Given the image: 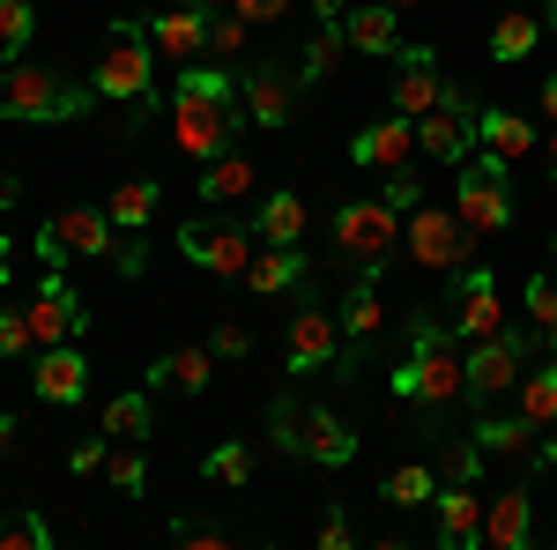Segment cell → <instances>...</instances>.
I'll return each instance as SVG.
<instances>
[{
	"mask_svg": "<svg viewBox=\"0 0 557 550\" xmlns=\"http://www.w3.org/2000/svg\"><path fill=\"white\" fill-rule=\"evenodd\" d=\"M386 8H424V0H386Z\"/></svg>",
	"mask_w": 557,
	"mask_h": 550,
	"instance_id": "cell-60",
	"label": "cell"
},
{
	"mask_svg": "<svg viewBox=\"0 0 557 550\" xmlns=\"http://www.w3.org/2000/svg\"><path fill=\"white\" fill-rule=\"evenodd\" d=\"M469 439L491 454V462H498V454H506V462H520V454H528V439H535V424L520 417V410L506 417V410L491 402V410H475V431H469Z\"/></svg>",
	"mask_w": 557,
	"mask_h": 550,
	"instance_id": "cell-26",
	"label": "cell"
},
{
	"mask_svg": "<svg viewBox=\"0 0 557 550\" xmlns=\"http://www.w3.org/2000/svg\"><path fill=\"white\" fill-rule=\"evenodd\" d=\"M97 112V89L67 83L52 68H30V60H8L0 68V120H30V127H60V120H89Z\"/></svg>",
	"mask_w": 557,
	"mask_h": 550,
	"instance_id": "cell-2",
	"label": "cell"
},
{
	"mask_svg": "<svg viewBox=\"0 0 557 550\" xmlns=\"http://www.w3.org/2000/svg\"><path fill=\"white\" fill-rule=\"evenodd\" d=\"M201 468H209L215 484H246V476H253V454H246L238 439H223V447H215V454H209Z\"/></svg>",
	"mask_w": 557,
	"mask_h": 550,
	"instance_id": "cell-44",
	"label": "cell"
},
{
	"mask_svg": "<svg viewBox=\"0 0 557 550\" xmlns=\"http://www.w3.org/2000/svg\"><path fill=\"white\" fill-rule=\"evenodd\" d=\"M209 350H215V357H246V328H231V320H223Z\"/></svg>",
	"mask_w": 557,
	"mask_h": 550,
	"instance_id": "cell-51",
	"label": "cell"
},
{
	"mask_svg": "<svg viewBox=\"0 0 557 550\" xmlns=\"http://www.w3.org/2000/svg\"><path fill=\"white\" fill-rule=\"evenodd\" d=\"M112 254V216L104 209H52L38 223V260L67 268V260H104Z\"/></svg>",
	"mask_w": 557,
	"mask_h": 550,
	"instance_id": "cell-10",
	"label": "cell"
},
{
	"mask_svg": "<svg viewBox=\"0 0 557 550\" xmlns=\"http://www.w3.org/2000/svg\"><path fill=\"white\" fill-rule=\"evenodd\" d=\"M15 201H23V179H15V171H0V209H15Z\"/></svg>",
	"mask_w": 557,
	"mask_h": 550,
	"instance_id": "cell-52",
	"label": "cell"
},
{
	"mask_svg": "<svg viewBox=\"0 0 557 550\" xmlns=\"http://www.w3.org/2000/svg\"><path fill=\"white\" fill-rule=\"evenodd\" d=\"M417 149H424L431 164H469V157H475V105H469V89H461V83L417 120Z\"/></svg>",
	"mask_w": 557,
	"mask_h": 550,
	"instance_id": "cell-11",
	"label": "cell"
},
{
	"mask_svg": "<svg viewBox=\"0 0 557 550\" xmlns=\"http://www.w3.org/2000/svg\"><path fill=\"white\" fill-rule=\"evenodd\" d=\"M401 246V209L386 201H343L335 209V254L357 260V268H386Z\"/></svg>",
	"mask_w": 557,
	"mask_h": 550,
	"instance_id": "cell-9",
	"label": "cell"
},
{
	"mask_svg": "<svg viewBox=\"0 0 557 550\" xmlns=\"http://www.w3.org/2000/svg\"><path fill=\"white\" fill-rule=\"evenodd\" d=\"M343 38L349 52H401V8H386V0H364V8H349L343 15Z\"/></svg>",
	"mask_w": 557,
	"mask_h": 550,
	"instance_id": "cell-22",
	"label": "cell"
},
{
	"mask_svg": "<svg viewBox=\"0 0 557 550\" xmlns=\"http://www.w3.org/2000/svg\"><path fill=\"white\" fill-rule=\"evenodd\" d=\"M305 276H312V260H305V246H268V260H253V268H246V283H253L260 297H275V291H298Z\"/></svg>",
	"mask_w": 557,
	"mask_h": 550,
	"instance_id": "cell-30",
	"label": "cell"
},
{
	"mask_svg": "<svg viewBox=\"0 0 557 550\" xmlns=\"http://www.w3.org/2000/svg\"><path fill=\"white\" fill-rule=\"evenodd\" d=\"M30 335H38V350H52V342H83V328H89V313H83V297L67 291V276L60 268H45V283L30 291Z\"/></svg>",
	"mask_w": 557,
	"mask_h": 550,
	"instance_id": "cell-13",
	"label": "cell"
},
{
	"mask_svg": "<svg viewBox=\"0 0 557 550\" xmlns=\"http://www.w3.org/2000/svg\"><path fill=\"white\" fill-rule=\"evenodd\" d=\"M446 320H454V335H461V342L498 335L506 305H498V276H491L483 260H469V268H454V305H446Z\"/></svg>",
	"mask_w": 557,
	"mask_h": 550,
	"instance_id": "cell-12",
	"label": "cell"
},
{
	"mask_svg": "<svg viewBox=\"0 0 557 550\" xmlns=\"http://www.w3.org/2000/svg\"><path fill=\"white\" fill-rule=\"evenodd\" d=\"M520 417L535 424V431H557V357L550 365H535V372H520Z\"/></svg>",
	"mask_w": 557,
	"mask_h": 550,
	"instance_id": "cell-31",
	"label": "cell"
},
{
	"mask_svg": "<svg viewBox=\"0 0 557 550\" xmlns=\"http://www.w3.org/2000/svg\"><path fill=\"white\" fill-rule=\"evenodd\" d=\"M409 157H417V120H401V112L357 127V142H349V164H364V171H394V164H409Z\"/></svg>",
	"mask_w": 557,
	"mask_h": 550,
	"instance_id": "cell-16",
	"label": "cell"
},
{
	"mask_svg": "<svg viewBox=\"0 0 557 550\" xmlns=\"http://www.w3.org/2000/svg\"><path fill=\"white\" fill-rule=\"evenodd\" d=\"M483 462H491V454H483L475 439H446V431H438V468H446V484H475Z\"/></svg>",
	"mask_w": 557,
	"mask_h": 550,
	"instance_id": "cell-36",
	"label": "cell"
},
{
	"mask_svg": "<svg viewBox=\"0 0 557 550\" xmlns=\"http://www.w3.org/2000/svg\"><path fill=\"white\" fill-rule=\"evenodd\" d=\"M312 15H320V23H343V15H349V0H312Z\"/></svg>",
	"mask_w": 557,
	"mask_h": 550,
	"instance_id": "cell-54",
	"label": "cell"
},
{
	"mask_svg": "<svg viewBox=\"0 0 557 550\" xmlns=\"http://www.w3.org/2000/svg\"><path fill=\"white\" fill-rule=\"evenodd\" d=\"M149 45L164 52V60H209V8H164V15H149Z\"/></svg>",
	"mask_w": 557,
	"mask_h": 550,
	"instance_id": "cell-18",
	"label": "cell"
},
{
	"mask_svg": "<svg viewBox=\"0 0 557 550\" xmlns=\"http://www.w3.org/2000/svg\"><path fill=\"white\" fill-rule=\"evenodd\" d=\"M164 8H209V0H164Z\"/></svg>",
	"mask_w": 557,
	"mask_h": 550,
	"instance_id": "cell-59",
	"label": "cell"
},
{
	"mask_svg": "<svg viewBox=\"0 0 557 550\" xmlns=\"http://www.w3.org/2000/svg\"><path fill=\"white\" fill-rule=\"evenodd\" d=\"M446 75H438V60H431L424 45H401V83H394V112H401V120H424L431 105H438V97H446Z\"/></svg>",
	"mask_w": 557,
	"mask_h": 550,
	"instance_id": "cell-19",
	"label": "cell"
},
{
	"mask_svg": "<svg viewBox=\"0 0 557 550\" xmlns=\"http://www.w3.org/2000/svg\"><path fill=\"white\" fill-rule=\"evenodd\" d=\"M178 254L194 260L201 276H246L253 268V223H231V216L201 209L178 223Z\"/></svg>",
	"mask_w": 557,
	"mask_h": 550,
	"instance_id": "cell-6",
	"label": "cell"
},
{
	"mask_svg": "<svg viewBox=\"0 0 557 550\" xmlns=\"http://www.w3.org/2000/svg\"><path fill=\"white\" fill-rule=\"evenodd\" d=\"M305 223H312V216H305L298 194H283V186H275V194H260V209H253L260 246H298V239H305Z\"/></svg>",
	"mask_w": 557,
	"mask_h": 550,
	"instance_id": "cell-27",
	"label": "cell"
},
{
	"mask_svg": "<svg viewBox=\"0 0 557 550\" xmlns=\"http://www.w3.org/2000/svg\"><path fill=\"white\" fill-rule=\"evenodd\" d=\"M112 276H120V283H134V276H141V268H149V231H112Z\"/></svg>",
	"mask_w": 557,
	"mask_h": 550,
	"instance_id": "cell-39",
	"label": "cell"
},
{
	"mask_svg": "<svg viewBox=\"0 0 557 550\" xmlns=\"http://www.w3.org/2000/svg\"><path fill=\"white\" fill-rule=\"evenodd\" d=\"M543 30H557V0H550V8H543Z\"/></svg>",
	"mask_w": 557,
	"mask_h": 550,
	"instance_id": "cell-58",
	"label": "cell"
},
{
	"mask_svg": "<svg viewBox=\"0 0 557 550\" xmlns=\"http://www.w3.org/2000/svg\"><path fill=\"white\" fill-rule=\"evenodd\" d=\"M431 506H438V543L446 550H475L483 543V491H475V484H438Z\"/></svg>",
	"mask_w": 557,
	"mask_h": 550,
	"instance_id": "cell-17",
	"label": "cell"
},
{
	"mask_svg": "<svg viewBox=\"0 0 557 550\" xmlns=\"http://www.w3.org/2000/svg\"><path fill=\"white\" fill-rule=\"evenodd\" d=\"M535 105H543V120H550V127H557V75H550V83H543V89H535Z\"/></svg>",
	"mask_w": 557,
	"mask_h": 550,
	"instance_id": "cell-53",
	"label": "cell"
},
{
	"mask_svg": "<svg viewBox=\"0 0 557 550\" xmlns=\"http://www.w3.org/2000/svg\"><path fill=\"white\" fill-rule=\"evenodd\" d=\"M0 357H38V335H30L23 305H0Z\"/></svg>",
	"mask_w": 557,
	"mask_h": 550,
	"instance_id": "cell-42",
	"label": "cell"
},
{
	"mask_svg": "<svg viewBox=\"0 0 557 550\" xmlns=\"http://www.w3.org/2000/svg\"><path fill=\"white\" fill-rule=\"evenodd\" d=\"M454 171H461V179H454V216L469 223L475 239H498V231L513 223V179H506L513 164L483 149V157H469V164H454Z\"/></svg>",
	"mask_w": 557,
	"mask_h": 550,
	"instance_id": "cell-4",
	"label": "cell"
},
{
	"mask_svg": "<svg viewBox=\"0 0 557 550\" xmlns=\"http://www.w3.org/2000/svg\"><path fill=\"white\" fill-rule=\"evenodd\" d=\"M30 387H38L45 410H75V402L89 394V357H83V342H52V350H38V357H30Z\"/></svg>",
	"mask_w": 557,
	"mask_h": 550,
	"instance_id": "cell-15",
	"label": "cell"
},
{
	"mask_svg": "<svg viewBox=\"0 0 557 550\" xmlns=\"http://www.w3.org/2000/svg\"><path fill=\"white\" fill-rule=\"evenodd\" d=\"M246 194H260V171L238 157V149H223V157H209L201 164V209H231V201H246Z\"/></svg>",
	"mask_w": 557,
	"mask_h": 550,
	"instance_id": "cell-21",
	"label": "cell"
},
{
	"mask_svg": "<svg viewBox=\"0 0 557 550\" xmlns=\"http://www.w3.org/2000/svg\"><path fill=\"white\" fill-rule=\"evenodd\" d=\"M475 142H483L491 157H506V164H520V157L535 149V127H528L520 112H475Z\"/></svg>",
	"mask_w": 557,
	"mask_h": 550,
	"instance_id": "cell-29",
	"label": "cell"
},
{
	"mask_svg": "<svg viewBox=\"0 0 557 550\" xmlns=\"http://www.w3.org/2000/svg\"><path fill=\"white\" fill-rule=\"evenodd\" d=\"M343 52H349L343 23H320V30L305 38V52H298V75H305V83H327V75L343 68Z\"/></svg>",
	"mask_w": 557,
	"mask_h": 550,
	"instance_id": "cell-32",
	"label": "cell"
},
{
	"mask_svg": "<svg viewBox=\"0 0 557 550\" xmlns=\"http://www.w3.org/2000/svg\"><path fill=\"white\" fill-rule=\"evenodd\" d=\"M8 268H15V246H8V239H0V283H8Z\"/></svg>",
	"mask_w": 557,
	"mask_h": 550,
	"instance_id": "cell-56",
	"label": "cell"
},
{
	"mask_svg": "<svg viewBox=\"0 0 557 550\" xmlns=\"http://www.w3.org/2000/svg\"><path fill=\"white\" fill-rule=\"evenodd\" d=\"M253 127L246 120V97H238V75L223 60H186L172 89V149L209 164L223 149H238V134Z\"/></svg>",
	"mask_w": 557,
	"mask_h": 550,
	"instance_id": "cell-1",
	"label": "cell"
},
{
	"mask_svg": "<svg viewBox=\"0 0 557 550\" xmlns=\"http://www.w3.org/2000/svg\"><path fill=\"white\" fill-rule=\"evenodd\" d=\"M104 431H112V447H141L149 439V394L134 387V394H112L104 402Z\"/></svg>",
	"mask_w": 557,
	"mask_h": 550,
	"instance_id": "cell-33",
	"label": "cell"
},
{
	"mask_svg": "<svg viewBox=\"0 0 557 550\" xmlns=\"http://www.w3.org/2000/svg\"><path fill=\"white\" fill-rule=\"evenodd\" d=\"M246 52V15L231 8V15H215L209 8V60H238Z\"/></svg>",
	"mask_w": 557,
	"mask_h": 550,
	"instance_id": "cell-41",
	"label": "cell"
},
{
	"mask_svg": "<svg viewBox=\"0 0 557 550\" xmlns=\"http://www.w3.org/2000/svg\"><path fill=\"white\" fill-rule=\"evenodd\" d=\"M15 454V417H0V462Z\"/></svg>",
	"mask_w": 557,
	"mask_h": 550,
	"instance_id": "cell-55",
	"label": "cell"
},
{
	"mask_svg": "<svg viewBox=\"0 0 557 550\" xmlns=\"http://www.w3.org/2000/svg\"><path fill=\"white\" fill-rule=\"evenodd\" d=\"M357 350L343 342V320L335 313H320V305H305L298 320H290V372L312 380V372H335V380H357Z\"/></svg>",
	"mask_w": 557,
	"mask_h": 550,
	"instance_id": "cell-8",
	"label": "cell"
},
{
	"mask_svg": "<svg viewBox=\"0 0 557 550\" xmlns=\"http://www.w3.org/2000/svg\"><path fill=\"white\" fill-rule=\"evenodd\" d=\"M550 171H557V134H550Z\"/></svg>",
	"mask_w": 557,
	"mask_h": 550,
	"instance_id": "cell-61",
	"label": "cell"
},
{
	"mask_svg": "<svg viewBox=\"0 0 557 550\" xmlns=\"http://www.w3.org/2000/svg\"><path fill=\"white\" fill-rule=\"evenodd\" d=\"M535 38H543V15L506 8V15H498V30H491V60H528V52H535Z\"/></svg>",
	"mask_w": 557,
	"mask_h": 550,
	"instance_id": "cell-34",
	"label": "cell"
},
{
	"mask_svg": "<svg viewBox=\"0 0 557 550\" xmlns=\"http://www.w3.org/2000/svg\"><path fill=\"white\" fill-rule=\"evenodd\" d=\"M320 543H327V550H349V543H357V528H349V513H343V506L320 513Z\"/></svg>",
	"mask_w": 557,
	"mask_h": 550,
	"instance_id": "cell-49",
	"label": "cell"
},
{
	"mask_svg": "<svg viewBox=\"0 0 557 550\" xmlns=\"http://www.w3.org/2000/svg\"><path fill=\"white\" fill-rule=\"evenodd\" d=\"M305 462L349 468V462H357V431H349L335 410H305Z\"/></svg>",
	"mask_w": 557,
	"mask_h": 550,
	"instance_id": "cell-24",
	"label": "cell"
},
{
	"mask_svg": "<svg viewBox=\"0 0 557 550\" xmlns=\"http://www.w3.org/2000/svg\"><path fill=\"white\" fill-rule=\"evenodd\" d=\"M104 462H112V431H104V439H83V447L67 454V476H104Z\"/></svg>",
	"mask_w": 557,
	"mask_h": 550,
	"instance_id": "cell-47",
	"label": "cell"
},
{
	"mask_svg": "<svg viewBox=\"0 0 557 550\" xmlns=\"http://www.w3.org/2000/svg\"><path fill=\"white\" fill-rule=\"evenodd\" d=\"M431 491H438V476H431L424 462H409V468L386 476V506H431Z\"/></svg>",
	"mask_w": 557,
	"mask_h": 550,
	"instance_id": "cell-37",
	"label": "cell"
},
{
	"mask_svg": "<svg viewBox=\"0 0 557 550\" xmlns=\"http://www.w3.org/2000/svg\"><path fill=\"white\" fill-rule=\"evenodd\" d=\"M52 543V528H45L38 513H15V521H0V550H45Z\"/></svg>",
	"mask_w": 557,
	"mask_h": 550,
	"instance_id": "cell-45",
	"label": "cell"
},
{
	"mask_svg": "<svg viewBox=\"0 0 557 550\" xmlns=\"http://www.w3.org/2000/svg\"><path fill=\"white\" fill-rule=\"evenodd\" d=\"M104 476H112L120 491H141V484H149V462H141V447H112V462H104Z\"/></svg>",
	"mask_w": 557,
	"mask_h": 550,
	"instance_id": "cell-46",
	"label": "cell"
},
{
	"mask_svg": "<svg viewBox=\"0 0 557 550\" xmlns=\"http://www.w3.org/2000/svg\"><path fill=\"white\" fill-rule=\"evenodd\" d=\"M172 543H194V550H223L231 543V528H209V521H178Z\"/></svg>",
	"mask_w": 557,
	"mask_h": 550,
	"instance_id": "cell-48",
	"label": "cell"
},
{
	"mask_svg": "<svg viewBox=\"0 0 557 550\" xmlns=\"http://www.w3.org/2000/svg\"><path fill=\"white\" fill-rule=\"evenodd\" d=\"M401 246L424 260L431 276H454V268H469L475 260V231L461 223L454 209H438V201H417V209L401 216Z\"/></svg>",
	"mask_w": 557,
	"mask_h": 550,
	"instance_id": "cell-5",
	"label": "cell"
},
{
	"mask_svg": "<svg viewBox=\"0 0 557 550\" xmlns=\"http://www.w3.org/2000/svg\"><path fill=\"white\" fill-rule=\"evenodd\" d=\"M550 254H557V231H550Z\"/></svg>",
	"mask_w": 557,
	"mask_h": 550,
	"instance_id": "cell-62",
	"label": "cell"
},
{
	"mask_svg": "<svg viewBox=\"0 0 557 550\" xmlns=\"http://www.w3.org/2000/svg\"><path fill=\"white\" fill-rule=\"evenodd\" d=\"M268 439H275L283 454H305V410H298V394H275V410H268Z\"/></svg>",
	"mask_w": 557,
	"mask_h": 550,
	"instance_id": "cell-38",
	"label": "cell"
},
{
	"mask_svg": "<svg viewBox=\"0 0 557 550\" xmlns=\"http://www.w3.org/2000/svg\"><path fill=\"white\" fill-rule=\"evenodd\" d=\"M30 30H38V8H30V0H0V68L23 60Z\"/></svg>",
	"mask_w": 557,
	"mask_h": 550,
	"instance_id": "cell-35",
	"label": "cell"
},
{
	"mask_svg": "<svg viewBox=\"0 0 557 550\" xmlns=\"http://www.w3.org/2000/svg\"><path fill=\"white\" fill-rule=\"evenodd\" d=\"M343 342L364 357V342L380 335V268H357V283H349V297H343Z\"/></svg>",
	"mask_w": 557,
	"mask_h": 550,
	"instance_id": "cell-23",
	"label": "cell"
},
{
	"mask_svg": "<svg viewBox=\"0 0 557 550\" xmlns=\"http://www.w3.org/2000/svg\"><path fill=\"white\" fill-rule=\"evenodd\" d=\"M157 201H164V186H157V179H120V186H112V201H104V216H112V231H149Z\"/></svg>",
	"mask_w": 557,
	"mask_h": 550,
	"instance_id": "cell-28",
	"label": "cell"
},
{
	"mask_svg": "<svg viewBox=\"0 0 557 550\" xmlns=\"http://www.w3.org/2000/svg\"><path fill=\"white\" fill-rule=\"evenodd\" d=\"M424 194H431V186H424V171H417V164H394V171H386V186H380V201H386V209H401V216L417 209Z\"/></svg>",
	"mask_w": 557,
	"mask_h": 550,
	"instance_id": "cell-40",
	"label": "cell"
},
{
	"mask_svg": "<svg viewBox=\"0 0 557 550\" xmlns=\"http://www.w3.org/2000/svg\"><path fill=\"white\" fill-rule=\"evenodd\" d=\"M520 297H528V320H535V335H550V342H557V283H550V276H528V291H520Z\"/></svg>",
	"mask_w": 557,
	"mask_h": 550,
	"instance_id": "cell-43",
	"label": "cell"
},
{
	"mask_svg": "<svg viewBox=\"0 0 557 550\" xmlns=\"http://www.w3.org/2000/svg\"><path fill=\"white\" fill-rule=\"evenodd\" d=\"M298 68H283V60H260L238 75V97H246V120L253 127H290V112H298Z\"/></svg>",
	"mask_w": 557,
	"mask_h": 550,
	"instance_id": "cell-14",
	"label": "cell"
},
{
	"mask_svg": "<svg viewBox=\"0 0 557 550\" xmlns=\"http://www.w3.org/2000/svg\"><path fill=\"white\" fill-rule=\"evenodd\" d=\"M528 357H535V335H520V328H498V335L469 342V394H461V402L491 410L498 394H513L520 372H528Z\"/></svg>",
	"mask_w": 557,
	"mask_h": 550,
	"instance_id": "cell-7",
	"label": "cell"
},
{
	"mask_svg": "<svg viewBox=\"0 0 557 550\" xmlns=\"http://www.w3.org/2000/svg\"><path fill=\"white\" fill-rule=\"evenodd\" d=\"M483 543L491 550H528L535 543V499L528 491H498V499H483Z\"/></svg>",
	"mask_w": 557,
	"mask_h": 550,
	"instance_id": "cell-20",
	"label": "cell"
},
{
	"mask_svg": "<svg viewBox=\"0 0 557 550\" xmlns=\"http://www.w3.org/2000/svg\"><path fill=\"white\" fill-rule=\"evenodd\" d=\"M209 380H215V350H201V342H186V350L157 357V365L141 372V387H178V394H201Z\"/></svg>",
	"mask_w": 557,
	"mask_h": 550,
	"instance_id": "cell-25",
	"label": "cell"
},
{
	"mask_svg": "<svg viewBox=\"0 0 557 550\" xmlns=\"http://www.w3.org/2000/svg\"><path fill=\"white\" fill-rule=\"evenodd\" d=\"M89 89L112 97V105H134V97L157 89V45H149V23L120 15V23L104 30V52H97V68H89Z\"/></svg>",
	"mask_w": 557,
	"mask_h": 550,
	"instance_id": "cell-3",
	"label": "cell"
},
{
	"mask_svg": "<svg viewBox=\"0 0 557 550\" xmlns=\"http://www.w3.org/2000/svg\"><path fill=\"white\" fill-rule=\"evenodd\" d=\"M543 468H557V439H543Z\"/></svg>",
	"mask_w": 557,
	"mask_h": 550,
	"instance_id": "cell-57",
	"label": "cell"
},
{
	"mask_svg": "<svg viewBox=\"0 0 557 550\" xmlns=\"http://www.w3.org/2000/svg\"><path fill=\"white\" fill-rule=\"evenodd\" d=\"M231 8H238L246 23H283V8H290V0H231Z\"/></svg>",
	"mask_w": 557,
	"mask_h": 550,
	"instance_id": "cell-50",
	"label": "cell"
}]
</instances>
